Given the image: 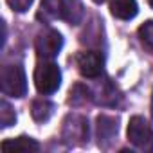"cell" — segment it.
I'll return each mask as SVG.
<instances>
[{
	"label": "cell",
	"mask_w": 153,
	"mask_h": 153,
	"mask_svg": "<svg viewBox=\"0 0 153 153\" xmlns=\"http://www.w3.org/2000/svg\"><path fill=\"white\" fill-rule=\"evenodd\" d=\"M34 85L36 90L43 96L54 94L61 85V70L54 61L43 59L34 68Z\"/></svg>",
	"instance_id": "1"
},
{
	"label": "cell",
	"mask_w": 153,
	"mask_h": 153,
	"mask_svg": "<svg viewBox=\"0 0 153 153\" xmlns=\"http://www.w3.org/2000/svg\"><path fill=\"white\" fill-rule=\"evenodd\" d=\"M2 92L11 97H24L27 94V78L20 65H6L0 72Z\"/></svg>",
	"instance_id": "2"
},
{
	"label": "cell",
	"mask_w": 153,
	"mask_h": 153,
	"mask_svg": "<svg viewBox=\"0 0 153 153\" xmlns=\"http://www.w3.org/2000/svg\"><path fill=\"white\" fill-rule=\"evenodd\" d=\"M88 121L79 114H68L61 126V139L68 146H79L88 142Z\"/></svg>",
	"instance_id": "3"
},
{
	"label": "cell",
	"mask_w": 153,
	"mask_h": 153,
	"mask_svg": "<svg viewBox=\"0 0 153 153\" xmlns=\"http://www.w3.org/2000/svg\"><path fill=\"white\" fill-rule=\"evenodd\" d=\"M128 140L142 151L153 149V130L148 124V121L140 115H135L128 123Z\"/></svg>",
	"instance_id": "4"
},
{
	"label": "cell",
	"mask_w": 153,
	"mask_h": 153,
	"mask_svg": "<svg viewBox=\"0 0 153 153\" xmlns=\"http://www.w3.org/2000/svg\"><path fill=\"white\" fill-rule=\"evenodd\" d=\"M36 54L43 59H52L59 54L61 47H63V38L58 31L54 29H45L36 36Z\"/></svg>",
	"instance_id": "5"
},
{
	"label": "cell",
	"mask_w": 153,
	"mask_h": 153,
	"mask_svg": "<svg viewBox=\"0 0 153 153\" xmlns=\"http://www.w3.org/2000/svg\"><path fill=\"white\" fill-rule=\"evenodd\" d=\"M76 65H78V70L81 72V76L94 79V78H99L101 76L105 59H103L101 52L87 51V52H79L76 56Z\"/></svg>",
	"instance_id": "6"
},
{
	"label": "cell",
	"mask_w": 153,
	"mask_h": 153,
	"mask_svg": "<svg viewBox=\"0 0 153 153\" xmlns=\"http://www.w3.org/2000/svg\"><path fill=\"white\" fill-rule=\"evenodd\" d=\"M117 131H119V124L115 117H110L105 114L97 117V144L101 148L105 149L110 148V144L117 137Z\"/></svg>",
	"instance_id": "7"
},
{
	"label": "cell",
	"mask_w": 153,
	"mask_h": 153,
	"mask_svg": "<svg viewBox=\"0 0 153 153\" xmlns=\"http://www.w3.org/2000/svg\"><path fill=\"white\" fill-rule=\"evenodd\" d=\"M40 149V144L31 139V137H16V139H7L2 142V151L4 153H33V151H38Z\"/></svg>",
	"instance_id": "8"
},
{
	"label": "cell",
	"mask_w": 153,
	"mask_h": 153,
	"mask_svg": "<svg viewBox=\"0 0 153 153\" xmlns=\"http://www.w3.org/2000/svg\"><path fill=\"white\" fill-rule=\"evenodd\" d=\"M110 13L119 20H131L139 13L135 0H110Z\"/></svg>",
	"instance_id": "9"
},
{
	"label": "cell",
	"mask_w": 153,
	"mask_h": 153,
	"mask_svg": "<svg viewBox=\"0 0 153 153\" xmlns=\"http://www.w3.org/2000/svg\"><path fill=\"white\" fill-rule=\"evenodd\" d=\"M83 15H85V9L81 0H63V13H61L63 20H67L72 25H78L83 20Z\"/></svg>",
	"instance_id": "10"
},
{
	"label": "cell",
	"mask_w": 153,
	"mask_h": 153,
	"mask_svg": "<svg viewBox=\"0 0 153 153\" xmlns=\"http://www.w3.org/2000/svg\"><path fill=\"white\" fill-rule=\"evenodd\" d=\"M54 114V105L47 99H34L31 105V115L36 123H47Z\"/></svg>",
	"instance_id": "11"
},
{
	"label": "cell",
	"mask_w": 153,
	"mask_h": 153,
	"mask_svg": "<svg viewBox=\"0 0 153 153\" xmlns=\"http://www.w3.org/2000/svg\"><path fill=\"white\" fill-rule=\"evenodd\" d=\"M61 13H63V0H42V9L38 13V18L51 22L54 18H61Z\"/></svg>",
	"instance_id": "12"
},
{
	"label": "cell",
	"mask_w": 153,
	"mask_h": 153,
	"mask_svg": "<svg viewBox=\"0 0 153 153\" xmlns=\"http://www.w3.org/2000/svg\"><path fill=\"white\" fill-rule=\"evenodd\" d=\"M87 101H90V90L83 85H74V88H70L68 94V103L72 106H81Z\"/></svg>",
	"instance_id": "13"
},
{
	"label": "cell",
	"mask_w": 153,
	"mask_h": 153,
	"mask_svg": "<svg viewBox=\"0 0 153 153\" xmlns=\"http://www.w3.org/2000/svg\"><path fill=\"white\" fill-rule=\"evenodd\" d=\"M15 123H16V114H15L13 106L4 99L2 103H0V126H2V128H9Z\"/></svg>",
	"instance_id": "14"
},
{
	"label": "cell",
	"mask_w": 153,
	"mask_h": 153,
	"mask_svg": "<svg viewBox=\"0 0 153 153\" xmlns=\"http://www.w3.org/2000/svg\"><path fill=\"white\" fill-rule=\"evenodd\" d=\"M139 36H140V42L153 51V20H148L146 24H142L139 27Z\"/></svg>",
	"instance_id": "15"
},
{
	"label": "cell",
	"mask_w": 153,
	"mask_h": 153,
	"mask_svg": "<svg viewBox=\"0 0 153 153\" xmlns=\"http://www.w3.org/2000/svg\"><path fill=\"white\" fill-rule=\"evenodd\" d=\"M101 105L105 106H112L115 105V88L110 85V83H105V87L101 88V97L97 99Z\"/></svg>",
	"instance_id": "16"
},
{
	"label": "cell",
	"mask_w": 153,
	"mask_h": 153,
	"mask_svg": "<svg viewBox=\"0 0 153 153\" xmlns=\"http://www.w3.org/2000/svg\"><path fill=\"white\" fill-rule=\"evenodd\" d=\"M33 2H34V0H7L9 7L13 11H16V13H25L33 6Z\"/></svg>",
	"instance_id": "17"
},
{
	"label": "cell",
	"mask_w": 153,
	"mask_h": 153,
	"mask_svg": "<svg viewBox=\"0 0 153 153\" xmlns=\"http://www.w3.org/2000/svg\"><path fill=\"white\" fill-rule=\"evenodd\" d=\"M96 4H103V2H106V0H94Z\"/></svg>",
	"instance_id": "18"
},
{
	"label": "cell",
	"mask_w": 153,
	"mask_h": 153,
	"mask_svg": "<svg viewBox=\"0 0 153 153\" xmlns=\"http://www.w3.org/2000/svg\"><path fill=\"white\" fill-rule=\"evenodd\" d=\"M148 2H149V6H151V7H153V0H148Z\"/></svg>",
	"instance_id": "19"
}]
</instances>
